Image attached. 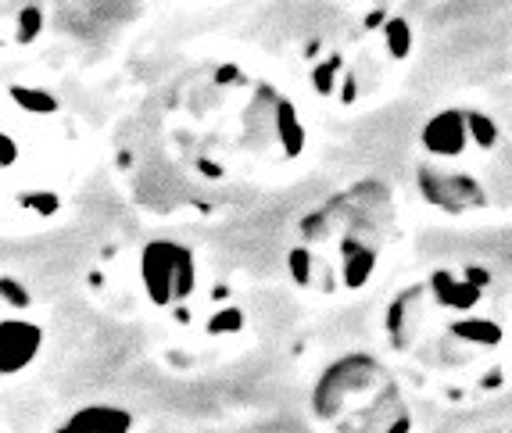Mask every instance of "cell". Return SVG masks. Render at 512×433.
<instances>
[{
	"label": "cell",
	"mask_w": 512,
	"mask_h": 433,
	"mask_svg": "<svg viewBox=\"0 0 512 433\" xmlns=\"http://www.w3.org/2000/svg\"><path fill=\"white\" fill-rule=\"evenodd\" d=\"M140 280L154 305H176V301L190 298L197 283L194 255L172 240H151L140 255Z\"/></svg>",
	"instance_id": "obj_1"
},
{
	"label": "cell",
	"mask_w": 512,
	"mask_h": 433,
	"mask_svg": "<svg viewBox=\"0 0 512 433\" xmlns=\"http://www.w3.org/2000/svg\"><path fill=\"white\" fill-rule=\"evenodd\" d=\"M380 380V366L369 355H348L341 362H333L323 376H319L316 391H312V408L319 419H337L348 405L351 394L369 391Z\"/></svg>",
	"instance_id": "obj_2"
},
{
	"label": "cell",
	"mask_w": 512,
	"mask_h": 433,
	"mask_svg": "<svg viewBox=\"0 0 512 433\" xmlns=\"http://www.w3.org/2000/svg\"><path fill=\"white\" fill-rule=\"evenodd\" d=\"M419 194L427 197L434 208L452 215L470 212V208H480L487 201L484 187L473 176H466V172H441L434 165L419 169Z\"/></svg>",
	"instance_id": "obj_3"
},
{
	"label": "cell",
	"mask_w": 512,
	"mask_h": 433,
	"mask_svg": "<svg viewBox=\"0 0 512 433\" xmlns=\"http://www.w3.org/2000/svg\"><path fill=\"white\" fill-rule=\"evenodd\" d=\"M43 330L29 319H0V376H15L36 358Z\"/></svg>",
	"instance_id": "obj_4"
},
{
	"label": "cell",
	"mask_w": 512,
	"mask_h": 433,
	"mask_svg": "<svg viewBox=\"0 0 512 433\" xmlns=\"http://www.w3.org/2000/svg\"><path fill=\"white\" fill-rule=\"evenodd\" d=\"M430 287H409L387 308V337L398 351H409L423 330V312H427Z\"/></svg>",
	"instance_id": "obj_5"
},
{
	"label": "cell",
	"mask_w": 512,
	"mask_h": 433,
	"mask_svg": "<svg viewBox=\"0 0 512 433\" xmlns=\"http://www.w3.org/2000/svg\"><path fill=\"white\" fill-rule=\"evenodd\" d=\"M419 144L437 158H459L470 144V126H466V111H437L434 119L423 126Z\"/></svg>",
	"instance_id": "obj_6"
},
{
	"label": "cell",
	"mask_w": 512,
	"mask_h": 433,
	"mask_svg": "<svg viewBox=\"0 0 512 433\" xmlns=\"http://www.w3.org/2000/svg\"><path fill=\"white\" fill-rule=\"evenodd\" d=\"M129 430H133V416H129L126 408L86 405L54 433H129Z\"/></svg>",
	"instance_id": "obj_7"
},
{
	"label": "cell",
	"mask_w": 512,
	"mask_h": 433,
	"mask_svg": "<svg viewBox=\"0 0 512 433\" xmlns=\"http://www.w3.org/2000/svg\"><path fill=\"white\" fill-rule=\"evenodd\" d=\"M427 287H430V298L441 308H452V312H473V308L480 305V298H484V290L459 280V276H452L448 269H437Z\"/></svg>",
	"instance_id": "obj_8"
},
{
	"label": "cell",
	"mask_w": 512,
	"mask_h": 433,
	"mask_svg": "<svg viewBox=\"0 0 512 433\" xmlns=\"http://www.w3.org/2000/svg\"><path fill=\"white\" fill-rule=\"evenodd\" d=\"M341 258H344L341 262L344 287H351V290L366 287L376 269V244H366V237L348 233V237L341 240Z\"/></svg>",
	"instance_id": "obj_9"
},
{
	"label": "cell",
	"mask_w": 512,
	"mask_h": 433,
	"mask_svg": "<svg viewBox=\"0 0 512 433\" xmlns=\"http://www.w3.org/2000/svg\"><path fill=\"white\" fill-rule=\"evenodd\" d=\"M273 133L291 158L301 154V147H305V126H301L298 111H294V104L287 101V97H276V104H273Z\"/></svg>",
	"instance_id": "obj_10"
},
{
	"label": "cell",
	"mask_w": 512,
	"mask_h": 433,
	"mask_svg": "<svg viewBox=\"0 0 512 433\" xmlns=\"http://www.w3.org/2000/svg\"><path fill=\"white\" fill-rule=\"evenodd\" d=\"M452 337L473 348H498L502 344V326L491 319H459L452 323Z\"/></svg>",
	"instance_id": "obj_11"
},
{
	"label": "cell",
	"mask_w": 512,
	"mask_h": 433,
	"mask_svg": "<svg viewBox=\"0 0 512 433\" xmlns=\"http://www.w3.org/2000/svg\"><path fill=\"white\" fill-rule=\"evenodd\" d=\"M11 101H15L18 108L33 111V115H51V111H58V101H54L47 90H36V86H11Z\"/></svg>",
	"instance_id": "obj_12"
},
{
	"label": "cell",
	"mask_w": 512,
	"mask_h": 433,
	"mask_svg": "<svg viewBox=\"0 0 512 433\" xmlns=\"http://www.w3.org/2000/svg\"><path fill=\"white\" fill-rule=\"evenodd\" d=\"M384 43H387V54H391L394 61H402L412 54V29L405 18H391L384 26Z\"/></svg>",
	"instance_id": "obj_13"
},
{
	"label": "cell",
	"mask_w": 512,
	"mask_h": 433,
	"mask_svg": "<svg viewBox=\"0 0 512 433\" xmlns=\"http://www.w3.org/2000/svg\"><path fill=\"white\" fill-rule=\"evenodd\" d=\"M466 126H470V136L477 140V147H484V151H491L498 144V126L484 111H466Z\"/></svg>",
	"instance_id": "obj_14"
},
{
	"label": "cell",
	"mask_w": 512,
	"mask_h": 433,
	"mask_svg": "<svg viewBox=\"0 0 512 433\" xmlns=\"http://www.w3.org/2000/svg\"><path fill=\"white\" fill-rule=\"evenodd\" d=\"M287 265H291V276L298 287H308V283H312V255H308L305 247H294L291 255H287Z\"/></svg>",
	"instance_id": "obj_15"
},
{
	"label": "cell",
	"mask_w": 512,
	"mask_h": 433,
	"mask_svg": "<svg viewBox=\"0 0 512 433\" xmlns=\"http://www.w3.org/2000/svg\"><path fill=\"white\" fill-rule=\"evenodd\" d=\"M341 72V58H326L323 65L312 72V83H316L319 94H333V79Z\"/></svg>",
	"instance_id": "obj_16"
},
{
	"label": "cell",
	"mask_w": 512,
	"mask_h": 433,
	"mask_svg": "<svg viewBox=\"0 0 512 433\" xmlns=\"http://www.w3.org/2000/svg\"><path fill=\"white\" fill-rule=\"evenodd\" d=\"M40 22H43V18H40V11H36V8H29L26 11V15H22V22H18V40H33V36L36 33H40Z\"/></svg>",
	"instance_id": "obj_17"
},
{
	"label": "cell",
	"mask_w": 512,
	"mask_h": 433,
	"mask_svg": "<svg viewBox=\"0 0 512 433\" xmlns=\"http://www.w3.org/2000/svg\"><path fill=\"white\" fill-rule=\"evenodd\" d=\"M0 298L11 301L15 308H26L29 305V294L18 287V283H11V280H0Z\"/></svg>",
	"instance_id": "obj_18"
},
{
	"label": "cell",
	"mask_w": 512,
	"mask_h": 433,
	"mask_svg": "<svg viewBox=\"0 0 512 433\" xmlns=\"http://www.w3.org/2000/svg\"><path fill=\"white\" fill-rule=\"evenodd\" d=\"M18 162V144L8 133H0V169H11Z\"/></svg>",
	"instance_id": "obj_19"
},
{
	"label": "cell",
	"mask_w": 512,
	"mask_h": 433,
	"mask_svg": "<svg viewBox=\"0 0 512 433\" xmlns=\"http://www.w3.org/2000/svg\"><path fill=\"white\" fill-rule=\"evenodd\" d=\"M462 280H466V283H473V287H480V290H484V287H487V280H491V276H487V269H480V265H466V276H462Z\"/></svg>",
	"instance_id": "obj_20"
}]
</instances>
